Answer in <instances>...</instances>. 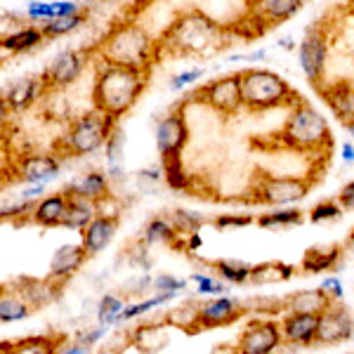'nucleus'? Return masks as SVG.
I'll use <instances>...</instances> for the list:
<instances>
[{"mask_svg":"<svg viewBox=\"0 0 354 354\" xmlns=\"http://www.w3.org/2000/svg\"><path fill=\"white\" fill-rule=\"evenodd\" d=\"M218 36L220 26L210 17L198 10H189L175 24H170L161 45L173 55H201L218 43Z\"/></svg>","mask_w":354,"mask_h":354,"instance_id":"obj_4","label":"nucleus"},{"mask_svg":"<svg viewBox=\"0 0 354 354\" xmlns=\"http://www.w3.org/2000/svg\"><path fill=\"white\" fill-rule=\"evenodd\" d=\"M55 10H57V17H66L73 12H81V5L73 3V0H62V3H55Z\"/></svg>","mask_w":354,"mask_h":354,"instance_id":"obj_51","label":"nucleus"},{"mask_svg":"<svg viewBox=\"0 0 354 354\" xmlns=\"http://www.w3.org/2000/svg\"><path fill=\"white\" fill-rule=\"evenodd\" d=\"M68 208V196L66 192L55 194V196L41 198L36 205H33V213H31V222L41 227H62V220L66 215Z\"/></svg>","mask_w":354,"mask_h":354,"instance_id":"obj_21","label":"nucleus"},{"mask_svg":"<svg viewBox=\"0 0 354 354\" xmlns=\"http://www.w3.org/2000/svg\"><path fill=\"white\" fill-rule=\"evenodd\" d=\"M88 258L90 255L83 243L62 245V248L55 250L53 260H50V279H55V281H66L68 277H73V274L81 270Z\"/></svg>","mask_w":354,"mask_h":354,"instance_id":"obj_18","label":"nucleus"},{"mask_svg":"<svg viewBox=\"0 0 354 354\" xmlns=\"http://www.w3.org/2000/svg\"><path fill=\"white\" fill-rule=\"evenodd\" d=\"M192 281L198 286V293L203 295H222L227 290V286L218 279L208 277V274H192Z\"/></svg>","mask_w":354,"mask_h":354,"instance_id":"obj_43","label":"nucleus"},{"mask_svg":"<svg viewBox=\"0 0 354 354\" xmlns=\"http://www.w3.org/2000/svg\"><path fill=\"white\" fill-rule=\"evenodd\" d=\"M66 196H68V208L64 220H62V227L73 232L85 230L97 218V201H90L85 196H76V194H66Z\"/></svg>","mask_w":354,"mask_h":354,"instance_id":"obj_23","label":"nucleus"},{"mask_svg":"<svg viewBox=\"0 0 354 354\" xmlns=\"http://www.w3.org/2000/svg\"><path fill=\"white\" fill-rule=\"evenodd\" d=\"M45 38L43 28L36 26H24L19 31L10 33V36H3V50H10V53H26V50H33L36 45H41Z\"/></svg>","mask_w":354,"mask_h":354,"instance_id":"obj_31","label":"nucleus"},{"mask_svg":"<svg viewBox=\"0 0 354 354\" xmlns=\"http://www.w3.org/2000/svg\"><path fill=\"white\" fill-rule=\"evenodd\" d=\"M62 170V163L55 156H21L17 161V175L28 185L53 182Z\"/></svg>","mask_w":354,"mask_h":354,"instance_id":"obj_17","label":"nucleus"},{"mask_svg":"<svg viewBox=\"0 0 354 354\" xmlns=\"http://www.w3.org/2000/svg\"><path fill=\"white\" fill-rule=\"evenodd\" d=\"M335 300L324 290L319 288H307V290H295L288 298H283V307L288 312H307V314H322L328 307H333Z\"/></svg>","mask_w":354,"mask_h":354,"instance_id":"obj_19","label":"nucleus"},{"mask_svg":"<svg viewBox=\"0 0 354 354\" xmlns=\"http://www.w3.org/2000/svg\"><path fill=\"white\" fill-rule=\"evenodd\" d=\"M198 100L203 104H208L210 109L225 113V116H232L243 106L241 100V73L236 76H227L220 78V81H213L208 85H203L198 90Z\"/></svg>","mask_w":354,"mask_h":354,"instance_id":"obj_9","label":"nucleus"},{"mask_svg":"<svg viewBox=\"0 0 354 354\" xmlns=\"http://www.w3.org/2000/svg\"><path fill=\"white\" fill-rule=\"evenodd\" d=\"M177 232L168 220H151L149 225L145 227V243H161V245H168L173 243L177 239Z\"/></svg>","mask_w":354,"mask_h":354,"instance_id":"obj_37","label":"nucleus"},{"mask_svg":"<svg viewBox=\"0 0 354 354\" xmlns=\"http://www.w3.org/2000/svg\"><path fill=\"white\" fill-rule=\"evenodd\" d=\"M158 53V45L147 36V31L137 24H121L106 36L102 43L100 57L106 64L149 68L153 57Z\"/></svg>","mask_w":354,"mask_h":354,"instance_id":"obj_3","label":"nucleus"},{"mask_svg":"<svg viewBox=\"0 0 354 354\" xmlns=\"http://www.w3.org/2000/svg\"><path fill=\"white\" fill-rule=\"evenodd\" d=\"M168 324H145V326H137L130 330V342L140 352H161L168 347V333H165Z\"/></svg>","mask_w":354,"mask_h":354,"instance_id":"obj_24","label":"nucleus"},{"mask_svg":"<svg viewBox=\"0 0 354 354\" xmlns=\"http://www.w3.org/2000/svg\"><path fill=\"white\" fill-rule=\"evenodd\" d=\"M26 317H28V302L24 300V295L17 293V290H5L3 298H0V319H3V324L21 322Z\"/></svg>","mask_w":354,"mask_h":354,"instance_id":"obj_33","label":"nucleus"},{"mask_svg":"<svg viewBox=\"0 0 354 354\" xmlns=\"http://www.w3.org/2000/svg\"><path fill=\"white\" fill-rule=\"evenodd\" d=\"M85 21H88V17H85L83 12H73V15H66V17H55V19L45 21L43 33H45V38L68 36V33L78 31Z\"/></svg>","mask_w":354,"mask_h":354,"instance_id":"obj_34","label":"nucleus"},{"mask_svg":"<svg viewBox=\"0 0 354 354\" xmlns=\"http://www.w3.org/2000/svg\"><path fill=\"white\" fill-rule=\"evenodd\" d=\"M215 270L220 272V277L230 283H245L250 281V270L253 265H245L241 260H218Z\"/></svg>","mask_w":354,"mask_h":354,"instance_id":"obj_36","label":"nucleus"},{"mask_svg":"<svg viewBox=\"0 0 354 354\" xmlns=\"http://www.w3.org/2000/svg\"><path fill=\"white\" fill-rule=\"evenodd\" d=\"M338 201L345 210H354V180L347 182L338 194Z\"/></svg>","mask_w":354,"mask_h":354,"instance_id":"obj_49","label":"nucleus"},{"mask_svg":"<svg viewBox=\"0 0 354 354\" xmlns=\"http://www.w3.org/2000/svg\"><path fill=\"white\" fill-rule=\"evenodd\" d=\"M245 314V307L232 298H213L201 305V328H222L239 322Z\"/></svg>","mask_w":354,"mask_h":354,"instance_id":"obj_15","label":"nucleus"},{"mask_svg":"<svg viewBox=\"0 0 354 354\" xmlns=\"http://www.w3.org/2000/svg\"><path fill=\"white\" fill-rule=\"evenodd\" d=\"M288 279H293V267L286 262L270 260V262H260L253 265L250 270V281L255 286H270V283H286Z\"/></svg>","mask_w":354,"mask_h":354,"instance_id":"obj_28","label":"nucleus"},{"mask_svg":"<svg viewBox=\"0 0 354 354\" xmlns=\"http://www.w3.org/2000/svg\"><path fill=\"white\" fill-rule=\"evenodd\" d=\"M302 0H250V12L265 24H277L286 21L293 15H298Z\"/></svg>","mask_w":354,"mask_h":354,"instance_id":"obj_20","label":"nucleus"},{"mask_svg":"<svg viewBox=\"0 0 354 354\" xmlns=\"http://www.w3.org/2000/svg\"><path fill=\"white\" fill-rule=\"evenodd\" d=\"M66 194H76V196H85L90 201H97L100 203L102 198L109 194V177L104 173H85V175H78L76 180L64 189Z\"/></svg>","mask_w":354,"mask_h":354,"instance_id":"obj_26","label":"nucleus"},{"mask_svg":"<svg viewBox=\"0 0 354 354\" xmlns=\"http://www.w3.org/2000/svg\"><path fill=\"white\" fill-rule=\"evenodd\" d=\"M109 328H111L109 324H102V326L97 328V330H90L88 335H83L81 342H85V345H97V342H100L102 335H106V333H109Z\"/></svg>","mask_w":354,"mask_h":354,"instance_id":"obj_52","label":"nucleus"},{"mask_svg":"<svg viewBox=\"0 0 354 354\" xmlns=\"http://www.w3.org/2000/svg\"><path fill=\"white\" fill-rule=\"evenodd\" d=\"M28 19L33 21H50L57 17L55 3H45V0H36V3H28Z\"/></svg>","mask_w":354,"mask_h":354,"instance_id":"obj_44","label":"nucleus"},{"mask_svg":"<svg viewBox=\"0 0 354 354\" xmlns=\"http://www.w3.org/2000/svg\"><path fill=\"white\" fill-rule=\"evenodd\" d=\"M345 130L354 137V118H350V121H345Z\"/></svg>","mask_w":354,"mask_h":354,"instance_id":"obj_56","label":"nucleus"},{"mask_svg":"<svg viewBox=\"0 0 354 354\" xmlns=\"http://www.w3.org/2000/svg\"><path fill=\"white\" fill-rule=\"evenodd\" d=\"M281 322L274 319H253L236 340V352L241 354H270L281 345Z\"/></svg>","mask_w":354,"mask_h":354,"instance_id":"obj_7","label":"nucleus"},{"mask_svg":"<svg viewBox=\"0 0 354 354\" xmlns=\"http://www.w3.org/2000/svg\"><path fill=\"white\" fill-rule=\"evenodd\" d=\"M295 93L279 73L267 68H245L241 71V100L248 111H267L290 104Z\"/></svg>","mask_w":354,"mask_h":354,"instance_id":"obj_5","label":"nucleus"},{"mask_svg":"<svg viewBox=\"0 0 354 354\" xmlns=\"http://www.w3.org/2000/svg\"><path fill=\"white\" fill-rule=\"evenodd\" d=\"M258 227H265V230H281V227H290V225H300L302 222V213L300 210H274V213H265L260 215Z\"/></svg>","mask_w":354,"mask_h":354,"instance_id":"obj_38","label":"nucleus"},{"mask_svg":"<svg viewBox=\"0 0 354 354\" xmlns=\"http://www.w3.org/2000/svg\"><path fill=\"white\" fill-rule=\"evenodd\" d=\"M173 220H175V230L177 232H187V234L198 232V227L205 222L201 215L192 213V210H175Z\"/></svg>","mask_w":354,"mask_h":354,"instance_id":"obj_42","label":"nucleus"},{"mask_svg":"<svg viewBox=\"0 0 354 354\" xmlns=\"http://www.w3.org/2000/svg\"><path fill=\"white\" fill-rule=\"evenodd\" d=\"M88 352H90V345H85V342H78V345L59 342V345H57V354H88Z\"/></svg>","mask_w":354,"mask_h":354,"instance_id":"obj_50","label":"nucleus"},{"mask_svg":"<svg viewBox=\"0 0 354 354\" xmlns=\"http://www.w3.org/2000/svg\"><path fill=\"white\" fill-rule=\"evenodd\" d=\"M310 180L298 175L288 177H265L258 187V201L267 205H293L310 194Z\"/></svg>","mask_w":354,"mask_h":354,"instance_id":"obj_8","label":"nucleus"},{"mask_svg":"<svg viewBox=\"0 0 354 354\" xmlns=\"http://www.w3.org/2000/svg\"><path fill=\"white\" fill-rule=\"evenodd\" d=\"M198 245H201V236H198V234L194 232V234H192V241H189V250L198 248Z\"/></svg>","mask_w":354,"mask_h":354,"instance_id":"obj_55","label":"nucleus"},{"mask_svg":"<svg viewBox=\"0 0 354 354\" xmlns=\"http://www.w3.org/2000/svg\"><path fill=\"white\" fill-rule=\"evenodd\" d=\"M28 3H36V0H28Z\"/></svg>","mask_w":354,"mask_h":354,"instance_id":"obj_57","label":"nucleus"},{"mask_svg":"<svg viewBox=\"0 0 354 354\" xmlns=\"http://www.w3.org/2000/svg\"><path fill=\"white\" fill-rule=\"evenodd\" d=\"M322 288L326 290V293L333 298L335 302H338L342 298V283H340V279L338 277H328V279H324V283H322Z\"/></svg>","mask_w":354,"mask_h":354,"instance_id":"obj_48","label":"nucleus"},{"mask_svg":"<svg viewBox=\"0 0 354 354\" xmlns=\"http://www.w3.org/2000/svg\"><path fill=\"white\" fill-rule=\"evenodd\" d=\"M163 322L168 326L182 328L185 333H198L201 330V305H180V307H170L168 312L163 314Z\"/></svg>","mask_w":354,"mask_h":354,"instance_id":"obj_29","label":"nucleus"},{"mask_svg":"<svg viewBox=\"0 0 354 354\" xmlns=\"http://www.w3.org/2000/svg\"><path fill=\"white\" fill-rule=\"evenodd\" d=\"M17 293L24 295V300L33 307H41L45 302H53L57 298V286L53 281H38V279H19Z\"/></svg>","mask_w":354,"mask_h":354,"instance_id":"obj_30","label":"nucleus"},{"mask_svg":"<svg viewBox=\"0 0 354 354\" xmlns=\"http://www.w3.org/2000/svg\"><path fill=\"white\" fill-rule=\"evenodd\" d=\"M354 335V322L350 312L340 305L328 307L326 312L319 314V330L317 342L319 345H340Z\"/></svg>","mask_w":354,"mask_h":354,"instance_id":"obj_11","label":"nucleus"},{"mask_svg":"<svg viewBox=\"0 0 354 354\" xmlns=\"http://www.w3.org/2000/svg\"><path fill=\"white\" fill-rule=\"evenodd\" d=\"M203 76L201 68H192V71H185V73H177V76L173 78V83H170V88L173 90H180V88H187L189 83L198 81V78Z\"/></svg>","mask_w":354,"mask_h":354,"instance_id":"obj_47","label":"nucleus"},{"mask_svg":"<svg viewBox=\"0 0 354 354\" xmlns=\"http://www.w3.org/2000/svg\"><path fill=\"white\" fill-rule=\"evenodd\" d=\"M345 208L340 205V201H322L312 208L310 213V222L312 225H322V222H330V220H340Z\"/></svg>","mask_w":354,"mask_h":354,"instance_id":"obj_41","label":"nucleus"},{"mask_svg":"<svg viewBox=\"0 0 354 354\" xmlns=\"http://www.w3.org/2000/svg\"><path fill=\"white\" fill-rule=\"evenodd\" d=\"M185 286H187L185 281H177V279L170 277V274H161V277L153 281V288H156L158 293H163V295H170V298H175V295L180 293Z\"/></svg>","mask_w":354,"mask_h":354,"instance_id":"obj_45","label":"nucleus"},{"mask_svg":"<svg viewBox=\"0 0 354 354\" xmlns=\"http://www.w3.org/2000/svg\"><path fill=\"white\" fill-rule=\"evenodd\" d=\"M319 93L324 95L326 104L338 118H342V121L354 118V88L350 83H333L328 88H319Z\"/></svg>","mask_w":354,"mask_h":354,"instance_id":"obj_25","label":"nucleus"},{"mask_svg":"<svg viewBox=\"0 0 354 354\" xmlns=\"http://www.w3.org/2000/svg\"><path fill=\"white\" fill-rule=\"evenodd\" d=\"M255 218H250V215H220L218 220H215V227L218 230H230V227H248L253 225Z\"/></svg>","mask_w":354,"mask_h":354,"instance_id":"obj_46","label":"nucleus"},{"mask_svg":"<svg viewBox=\"0 0 354 354\" xmlns=\"http://www.w3.org/2000/svg\"><path fill=\"white\" fill-rule=\"evenodd\" d=\"M118 222H121L118 215H97V218L81 232L83 245H85V250H88L90 258L100 255L102 250L113 241L116 230H118Z\"/></svg>","mask_w":354,"mask_h":354,"instance_id":"obj_16","label":"nucleus"},{"mask_svg":"<svg viewBox=\"0 0 354 354\" xmlns=\"http://www.w3.org/2000/svg\"><path fill=\"white\" fill-rule=\"evenodd\" d=\"M342 158L347 163H354V147L352 145H342Z\"/></svg>","mask_w":354,"mask_h":354,"instance_id":"obj_53","label":"nucleus"},{"mask_svg":"<svg viewBox=\"0 0 354 354\" xmlns=\"http://www.w3.org/2000/svg\"><path fill=\"white\" fill-rule=\"evenodd\" d=\"M85 62H88V53L83 50H64L53 59L48 71L43 73V85L45 90H62L73 81H78V76L83 73Z\"/></svg>","mask_w":354,"mask_h":354,"instance_id":"obj_10","label":"nucleus"},{"mask_svg":"<svg viewBox=\"0 0 354 354\" xmlns=\"http://www.w3.org/2000/svg\"><path fill=\"white\" fill-rule=\"evenodd\" d=\"M326 55H328V45L324 31L314 28L305 36V41L300 43V66L305 71V76L310 78V83H314L319 88L322 85L324 68H326Z\"/></svg>","mask_w":354,"mask_h":354,"instance_id":"obj_12","label":"nucleus"},{"mask_svg":"<svg viewBox=\"0 0 354 354\" xmlns=\"http://www.w3.org/2000/svg\"><path fill=\"white\" fill-rule=\"evenodd\" d=\"M123 149H125V135L121 128H113V133L109 135L104 145V153H106V163H109V173L113 177H118L123 165Z\"/></svg>","mask_w":354,"mask_h":354,"instance_id":"obj_35","label":"nucleus"},{"mask_svg":"<svg viewBox=\"0 0 354 354\" xmlns=\"http://www.w3.org/2000/svg\"><path fill=\"white\" fill-rule=\"evenodd\" d=\"M62 340L48 338V335H33V338H24L17 342H3V352H15V354H53L57 352V345Z\"/></svg>","mask_w":354,"mask_h":354,"instance_id":"obj_32","label":"nucleus"},{"mask_svg":"<svg viewBox=\"0 0 354 354\" xmlns=\"http://www.w3.org/2000/svg\"><path fill=\"white\" fill-rule=\"evenodd\" d=\"M279 140L288 149L307 153H324L333 147V135H330L326 118L307 102H298L293 106L290 116L283 123V130L279 133Z\"/></svg>","mask_w":354,"mask_h":354,"instance_id":"obj_2","label":"nucleus"},{"mask_svg":"<svg viewBox=\"0 0 354 354\" xmlns=\"http://www.w3.org/2000/svg\"><path fill=\"white\" fill-rule=\"evenodd\" d=\"M279 48H283V50H293V48H295L293 38H281V41H279Z\"/></svg>","mask_w":354,"mask_h":354,"instance_id":"obj_54","label":"nucleus"},{"mask_svg":"<svg viewBox=\"0 0 354 354\" xmlns=\"http://www.w3.org/2000/svg\"><path fill=\"white\" fill-rule=\"evenodd\" d=\"M340 258H342V250L338 245H330V248H310L302 255L300 267L307 274H322V272L335 270Z\"/></svg>","mask_w":354,"mask_h":354,"instance_id":"obj_27","label":"nucleus"},{"mask_svg":"<svg viewBox=\"0 0 354 354\" xmlns=\"http://www.w3.org/2000/svg\"><path fill=\"white\" fill-rule=\"evenodd\" d=\"M125 310L123 300L118 298V295H104L100 302V310H97V319H100V324H121V314Z\"/></svg>","mask_w":354,"mask_h":354,"instance_id":"obj_40","label":"nucleus"},{"mask_svg":"<svg viewBox=\"0 0 354 354\" xmlns=\"http://www.w3.org/2000/svg\"><path fill=\"white\" fill-rule=\"evenodd\" d=\"M187 137H189V130H187V121L182 111L168 113L156 128V147L161 151V161L180 156L187 145Z\"/></svg>","mask_w":354,"mask_h":354,"instance_id":"obj_13","label":"nucleus"},{"mask_svg":"<svg viewBox=\"0 0 354 354\" xmlns=\"http://www.w3.org/2000/svg\"><path fill=\"white\" fill-rule=\"evenodd\" d=\"M147 85V71L133 66L106 64L97 71L93 85V102L95 109L109 113L118 121L123 113L135 106L137 97L142 95Z\"/></svg>","mask_w":354,"mask_h":354,"instance_id":"obj_1","label":"nucleus"},{"mask_svg":"<svg viewBox=\"0 0 354 354\" xmlns=\"http://www.w3.org/2000/svg\"><path fill=\"white\" fill-rule=\"evenodd\" d=\"M41 90H45V85H43V81H38V78H33V76L19 78V81H15L10 85L8 93H5V104L15 111H24L38 100Z\"/></svg>","mask_w":354,"mask_h":354,"instance_id":"obj_22","label":"nucleus"},{"mask_svg":"<svg viewBox=\"0 0 354 354\" xmlns=\"http://www.w3.org/2000/svg\"><path fill=\"white\" fill-rule=\"evenodd\" d=\"M113 128H116V118L109 116V113L100 109L83 113L81 118H76L71 123L68 133L62 140L64 153H68V156H88V153L106 145Z\"/></svg>","mask_w":354,"mask_h":354,"instance_id":"obj_6","label":"nucleus"},{"mask_svg":"<svg viewBox=\"0 0 354 354\" xmlns=\"http://www.w3.org/2000/svg\"><path fill=\"white\" fill-rule=\"evenodd\" d=\"M163 177L165 182H168L170 189L175 192H185L187 187H189V175L185 173V168H182V158L175 156V158H165L163 161Z\"/></svg>","mask_w":354,"mask_h":354,"instance_id":"obj_39","label":"nucleus"},{"mask_svg":"<svg viewBox=\"0 0 354 354\" xmlns=\"http://www.w3.org/2000/svg\"><path fill=\"white\" fill-rule=\"evenodd\" d=\"M317 330H319V314L288 312L281 319L283 340L293 342V345H312V342H317Z\"/></svg>","mask_w":354,"mask_h":354,"instance_id":"obj_14","label":"nucleus"}]
</instances>
